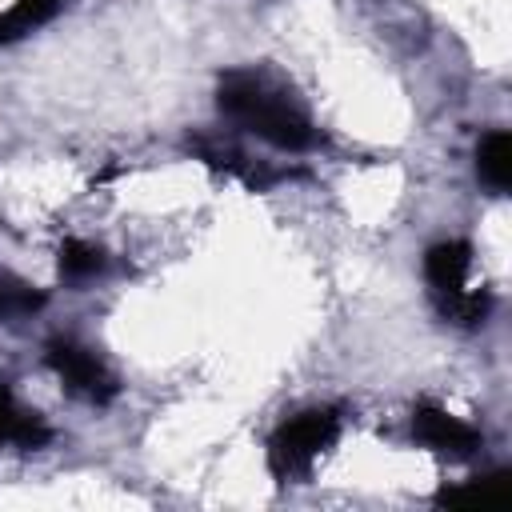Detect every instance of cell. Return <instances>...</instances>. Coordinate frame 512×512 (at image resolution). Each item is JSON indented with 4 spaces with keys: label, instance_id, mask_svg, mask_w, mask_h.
Listing matches in <instances>:
<instances>
[{
    "label": "cell",
    "instance_id": "cell-4",
    "mask_svg": "<svg viewBox=\"0 0 512 512\" xmlns=\"http://www.w3.org/2000/svg\"><path fill=\"white\" fill-rule=\"evenodd\" d=\"M48 364L68 384V392H76L92 404H108L116 396V376L104 368V360L92 348H84L76 340H52L48 344Z\"/></svg>",
    "mask_w": 512,
    "mask_h": 512
},
{
    "label": "cell",
    "instance_id": "cell-10",
    "mask_svg": "<svg viewBox=\"0 0 512 512\" xmlns=\"http://www.w3.org/2000/svg\"><path fill=\"white\" fill-rule=\"evenodd\" d=\"M44 308V292H36L32 284L0 272V320H12V316H28Z\"/></svg>",
    "mask_w": 512,
    "mask_h": 512
},
{
    "label": "cell",
    "instance_id": "cell-8",
    "mask_svg": "<svg viewBox=\"0 0 512 512\" xmlns=\"http://www.w3.org/2000/svg\"><path fill=\"white\" fill-rule=\"evenodd\" d=\"M476 172L492 192H508V184H512V140H508V132H488L480 140Z\"/></svg>",
    "mask_w": 512,
    "mask_h": 512
},
{
    "label": "cell",
    "instance_id": "cell-6",
    "mask_svg": "<svg viewBox=\"0 0 512 512\" xmlns=\"http://www.w3.org/2000/svg\"><path fill=\"white\" fill-rule=\"evenodd\" d=\"M48 436H52V428H48L36 412L20 408L8 392H0V444L40 448V444H48Z\"/></svg>",
    "mask_w": 512,
    "mask_h": 512
},
{
    "label": "cell",
    "instance_id": "cell-2",
    "mask_svg": "<svg viewBox=\"0 0 512 512\" xmlns=\"http://www.w3.org/2000/svg\"><path fill=\"white\" fill-rule=\"evenodd\" d=\"M468 272H472V244L468 240L432 244L424 256V276H428L432 292L440 296V312L452 324L476 328L488 316V292H472Z\"/></svg>",
    "mask_w": 512,
    "mask_h": 512
},
{
    "label": "cell",
    "instance_id": "cell-11",
    "mask_svg": "<svg viewBox=\"0 0 512 512\" xmlns=\"http://www.w3.org/2000/svg\"><path fill=\"white\" fill-rule=\"evenodd\" d=\"M104 268V252L96 248V244H88V240H68L64 244V252H60V272L68 276V280H88V276H96Z\"/></svg>",
    "mask_w": 512,
    "mask_h": 512
},
{
    "label": "cell",
    "instance_id": "cell-1",
    "mask_svg": "<svg viewBox=\"0 0 512 512\" xmlns=\"http://www.w3.org/2000/svg\"><path fill=\"white\" fill-rule=\"evenodd\" d=\"M216 104L224 116H232L236 124H244L248 132H256L260 140H268L284 152H304L316 144V128H312L308 112L300 108V100L288 88H280L276 80H268L264 72H252V68L224 72Z\"/></svg>",
    "mask_w": 512,
    "mask_h": 512
},
{
    "label": "cell",
    "instance_id": "cell-7",
    "mask_svg": "<svg viewBox=\"0 0 512 512\" xmlns=\"http://www.w3.org/2000/svg\"><path fill=\"white\" fill-rule=\"evenodd\" d=\"M68 0H16L4 16H0V44H16L24 40L28 32L44 28Z\"/></svg>",
    "mask_w": 512,
    "mask_h": 512
},
{
    "label": "cell",
    "instance_id": "cell-3",
    "mask_svg": "<svg viewBox=\"0 0 512 512\" xmlns=\"http://www.w3.org/2000/svg\"><path fill=\"white\" fill-rule=\"evenodd\" d=\"M336 432H340V416H336L332 408H308V412L284 420V424L276 428L272 444H268V464H272V472H276L280 480L304 476V472L320 460V452L336 440Z\"/></svg>",
    "mask_w": 512,
    "mask_h": 512
},
{
    "label": "cell",
    "instance_id": "cell-5",
    "mask_svg": "<svg viewBox=\"0 0 512 512\" xmlns=\"http://www.w3.org/2000/svg\"><path fill=\"white\" fill-rule=\"evenodd\" d=\"M412 432L420 444H428L432 452H444V456H472L480 448V432L436 404H420L412 412Z\"/></svg>",
    "mask_w": 512,
    "mask_h": 512
},
{
    "label": "cell",
    "instance_id": "cell-9",
    "mask_svg": "<svg viewBox=\"0 0 512 512\" xmlns=\"http://www.w3.org/2000/svg\"><path fill=\"white\" fill-rule=\"evenodd\" d=\"M504 496H508V476L504 472L480 476L468 488H444L440 492L444 504H504Z\"/></svg>",
    "mask_w": 512,
    "mask_h": 512
}]
</instances>
